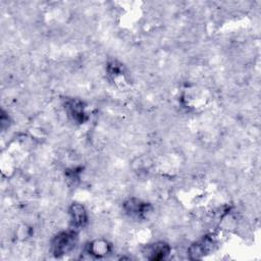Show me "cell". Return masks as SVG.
<instances>
[{"instance_id": "8992f818", "label": "cell", "mask_w": 261, "mask_h": 261, "mask_svg": "<svg viewBox=\"0 0 261 261\" xmlns=\"http://www.w3.org/2000/svg\"><path fill=\"white\" fill-rule=\"evenodd\" d=\"M212 243L209 241V240H202L198 243H195L194 245H192L189 249V253L191 255L192 258L194 259H198V258H201L204 253L208 252L209 250V246L211 245Z\"/></svg>"}, {"instance_id": "6da1fadb", "label": "cell", "mask_w": 261, "mask_h": 261, "mask_svg": "<svg viewBox=\"0 0 261 261\" xmlns=\"http://www.w3.org/2000/svg\"><path fill=\"white\" fill-rule=\"evenodd\" d=\"M77 242V236L74 230L61 231L52 240L51 248L55 256L60 257L62 255L70 253Z\"/></svg>"}, {"instance_id": "277c9868", "label": "cell", "mask_w": 261, "mask_h": 261, "mask_svg": "<svg viewBox=\"0 0 261 261\" xmlns=\"http://www.w3.org/2000/svg\"><path fill=\"white\" fill-rule=\"evenodd\" d=\"M66 110L68 115L77 122L84 121L85 118V107L83 106V102L80 100H70L66 103Z\"/></svg>"}, {"instance_id": "7a4b0ae2", "label": "cell", "mask_w": 261, "mask_h": 261, "mask_svg": "<svg viewBox=\"0 0 261 261\" xmlns=\"http://www.w3.org/2000/svg\"><path fill=\"white\" fill-rule=\"evenodd\" d=\"M71 223L74 227L81 228L88 222V214L85 207L80 203H72L69 207Z\"/></svg>"}, {"instance_id": "3957f363", "label": "cell", "mask_w": 261, "mask_h": 261, "mask_svg": "<svg viewBox=\"0 0 261 261\" xmlns=\"http://www.w3.org/2000/svg\"><path fill=\"white\" fill-rule=\"evenodd\" d=\"M147 258L150 260H163L165 259L169 253H170V247L168 244L163 242H157L153 245H151L147 249Z\"/></svg>"}, {"instance_id": "5b68a950", "label": "cell", "mask_w": 261, "mask_h": 261, "mask_svg": "<svg viewBox=\"0 0 261 261\" xmlns=\"http://www.w3.org/2000/svg\"><path fill=\"white\" fill-rule=\"evenodd\" d=\"M88 252L89 254L94 255L96 257H102L109 252V245L106 241L97 240L89 244Z\"/></svg>"}]
</instances>
